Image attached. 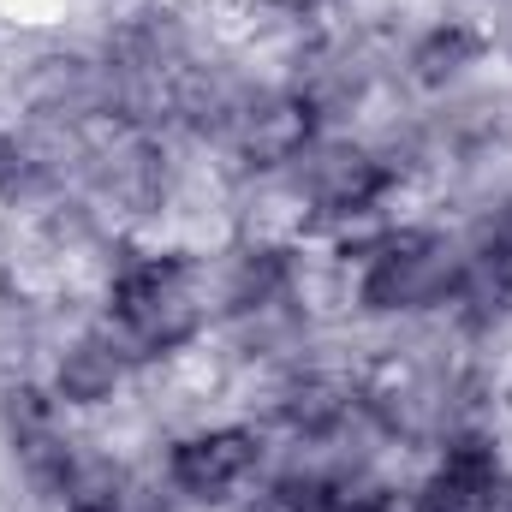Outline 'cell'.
<instances>
[{"mask_svg": "<svg viewBox=\"0 0 512 512\" xmlns=\"http://www.w3.org/2000/svg\"><path fill=\"white\" fill-rule=\"evenodd\" d=\"M203 328V304L191 286V268L179 256H137L114 274L108 286V340L126 364L143 358H167L179 346H191Z\"/></svg>", "mask_w": 512, "mask_h": 512, "instance_id": "obj_1", "label": "cell"}, {"mask_svg": "<svg viewBox=\"0 0 512 512\" xmlns=\"http://www.w3.org/2000/svg\"><path fill=\"white\" fill-rule=\"evenodd\" d=\"M447 286H453V256L435 233H382L376 251L364 256L358 304L370 316H399L435 304Z\"/></svg>", "mask_w": 512, "mask_h": 512, "instance_id": "obj_2", "label": "cell"}, {"mask_svg": "<svg viewBox=\"0 0 512 512\" xmlns=\"http://www.w3.org/2000/svg\"><path fill=\"white\" fill-rule=\"evenodd\" d=\"M256 465H262V435L251 423H209L167 447V483L203 507L233 501L256 477Z\"/></svg>", "mask_w": 512, "mask_h": 512, "instance_id": "obj_3", "label": "cell"}, {"mask_svg": "<svg viewBox=\"0 0 512 512\" xmlns=\"http://www.w3.org/2000/svg\"><path fill=\"white\" fill-rule=\"evenodd\" d=\"M507 501V465L489 435H459L417 483L411 512H495Z\"/></svg>", "mask_w": 512, "mask_h": 512, "instance_id": "obj_4", "label": "cell"}, {"mask_svg": "<svg viewBox=\"0 0 512 512\" xmlns=\"http://www.w3.org/2000/svg\"><path fill=\"white\" fill-rule=\"evenodd\" d=\"M387 185H393V173L364 149H334L310 167V203H316V215H328L340 227L370 221L376 203L387 197Z\"/></svg>", "mask_w": 512, "mask_h": 512, "instance_id": "obj_5", "label": "cell"}, {"mask_svg": "<svg viewBox=\"0 0 512 512\" xmlns=\"http://www.w3.org/2000/svg\"><path fill=\"white\" fill-rule=\"evenodd\" d=\"M126 358L114 352V340L108 334H90V340H78V346H66L60 352V364H54V399L60 405H108L120 382H126Z\"/></svg>", "mask_w": 512, "mask_h": 512, "instance_id": "obj_6", "label": "cell"}, {"mask_svg": "<svg viewBox=\"0 0 512 512\" xmlns=\"http://www.w3.org/2000/svg\"><path fill=\"white\" fill-rule=\"evenodd\" d=\"M310 137H316L310 102L280 96V102L256 108L251 120H245V155H251L256 167H280V161H298V155L310 149Z\"/></svg>", "mask_w": 512, "mask_h": 512, "instance_id": "obj_7", "label": "cell"}, {"mask_svg": "<svg viewBox=\"0 0 512 512\" xmlns=\"http://www.w3.org/2000/svg\"><path fill=\"white\" fill-rule=\"evenodd\" d=\"M477 30H465V24H441V30H429L423 42H417V54H411V66H417V78L423 84H447L453 72H465L471 60H477Z\"/></svg>", "mask_w": 512, "mask_h": 512, "instance_id": "obj_8", "label": "cell"}, {"mask_svg": "<svg viewBox=\"0 0 512 512\" xmlns=\"http://www.w3.org/2000/svg\"><path fill=\"white\" fill-rule=\"evenodd\" d=\"M286 423H292V435H310V441H322V435H334L340 429V417H346V393L334 382H298L286 393Z\"/></svg>", "mask_w": 512, "mask_h": 512, "instance_id": "obj_9", "label": "cell"}, {"mask_svg": "<svg viewBox=\"0 0 512 512\" xmlns=\"http://www.w3.org/2000/svg\"><path fill=\"white\" fill-rule=\"evenodd\" d=\"M328 489H334L328 477H304V471H292V477H268L239 512H322L328 507Z\"/></svg>", "mask_w": 512, "mask_h": 512, "instance_id": "obj_10", "label": "cell"}, {"mask_svg": "<svg viewBox=\"0 0 512 512\" xmlns=\"http://www.w3.org/2000/svg\"><path fill=\"white\" fill-rule=\"evenodd\" d=\"M483 274H489V286H495V292H507V298H512V221L501 227V239L489 245V256H483Z\"/></svg>", "mask_w": 512, "mask_h": 512, "instance_id": "obj_11", "label": "cell"}, {"mask_svg": "<svg viewBox=\"0 0 512 512\" xmlns=\"http://www.w3.org/2000/svg\"><path fill=\"white\" fill-rule=\"evenodd\" d=\"M495 512H512V501H501V507H495Z\"/></svg>", "mask_w": 512, "mask_h": 512, "instance_id": "obj_12", "label": "cell"}]
</instances>
